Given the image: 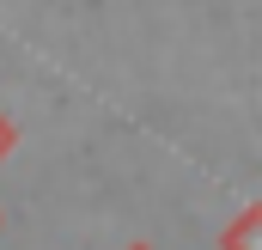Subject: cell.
<instances>
[{
    "instance_id": "cell-2",
    "label": "cell",
    "mask_w": 262,
    "mask_h": 250,
    "mask_svg": "<svg viewBox=\"0 0 262 250\" xmlns=\"http://www.w3.org/2000/svg\"><path fill=\"white\" fill-rule=\"evenodd\" d=\"M12 140H18V128H12V116H0V159L12 153Z\"/></svg>"
},
{
    "instance_id": "cell-1",
    "label": "cell",
    "mask_w": 262,
    "mask_h": 250,
    "mask_svg": "<svg viewBox=\"0 0 262 250\" xmlns=\"http://www.w3.org/2000/svg\"><path fill=\"white\" fill-rule=\"evenodd\" d=\"M220 250H262V201H250V207L220 232Z\"/></svg>"
},
{
    "instance_id": "cell-3",
    "label": "cell",
    "mask_w": 262,
    "mask_h": 250,
    "mask_svg": "<svg viewBox=\"0 0 262 250\" xmlns=\"http://www.w3.org/2000/svg\"><path fill=\"white\" fill-rule=\"evenodd\" d=\"M128 250H152V244H128Z\"/></svg>"
}]
</instances>
